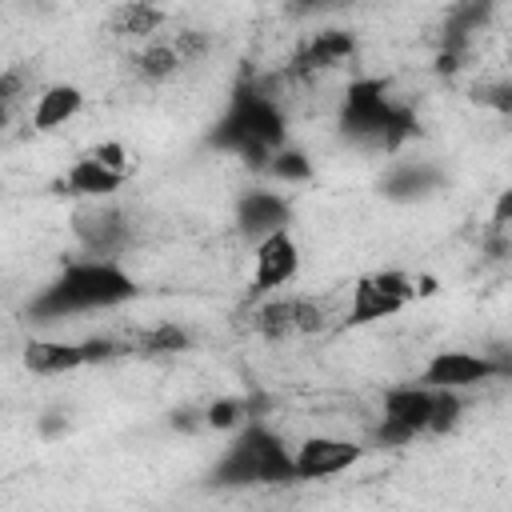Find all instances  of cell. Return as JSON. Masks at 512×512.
Wrapping results in <instances>:
<instances>
[{
  "instance_id": "cell-11",
  "label": "cell",
  "mask_w": 512,
  "mask_h": 512,
  "mask_svg": "<svg viewBox=\"0 0 512 512\" xmlns=\"http://www.w3.org/2000/svg\"><path fill=\"white\" fill-rule=\"evenodd\" d=\"M360 444L344 440V436H308L292 456H296V476L300 480H324V476H340L360 460Z\"/></svg>"
},
{
  "instance_id": "cell-16",
  "label": "cell",
  "mask_w": 512,
  "mask_h": 512,
  "mask_svg": "<svg viewBox=\"0 0 512 512\" xmlns=\"http://www.w3.org/2000/svg\"><path fill=\"white\" fill-rule=\"evenodd\" d=\"M440 184H444V172H440L436 164H428V160H408V164H396V168L384 176L380 192H384L388 200H396V204H412V200H428Z\"/></svg>"
},
{
  "instance_id": "cell-9",
  "label": "cell",
  "mask_w": 512,
  "mask_h": 512,
  "mask_svg": "<svg viewBox=\"0 0 512 512\" xmlns=\"http://www.w3.org/2000/svg\"><path fill=\"white\" fill-rule=\"evenodd\" d=\"M328 320L324 304L308 300V296H276V300H264L256 308V332L268 336V340H288V336H300V332H320Z\"/></svg>"
},
{
  "instance_id": "cell-30",
  "label": "cell",
  "mask_w": 512,
  "mask_h": 512,
  "mask_svg": "<svg viewBox=\"0 0 512 512\" xmlns=\"http://www.w3.org/2000/svg\"><path fill=\"white\" fill-rule=\"evenodd\" d=\"M296 12H320V8H340V4H348V0H288Z\"/></svg>"
},
{
  "instance_id": "cell-25",
  "label": "cell",
  "mask_w": 512,
  "mask_h": 512,
  "mask_svg": "<svg viewBox=\"0 0 512 512\" xmlns=\"http://www.w3.org/2000/svg\"><path fill=\"white\" fill-rule=\"evenodd\" d=\"M172 44H176V52L184 56V64H192V60H200V56L208 52V36H204V32H192V28L180 32Z\"/></svg>"
},
{
  "instance_id": "cell-4",
  "label": "cell",
  "mask_w": 512,
  "mask_h": 512,
  "mask_svg": "<svg viewBox=\"0 0 512 512\" xmlns=\"http://www.w3.org/2000/svg\"><path fill=\"white\" fill-rule=\"evenodd\" d=\"M292 480H300L296 456L264 424H244L232 448L212 468V484L220 488H256V484L268 488V484H292Z\"/></svg>"
},
{
  "instance_id": "cell-14",
  "label": "cell",
  "mask_w": 512,
  "mask_h": 512,
  "mask_svg": "<svg viewBox=\"0 0 512 512\" xmlns=\"http://www.w3.org/2000/svg\"><path fill=\"white\" fill-rule=\"evenodd\" d=\"M492 12H496V0H456L440 20V52L464 56L472 36L492 20Z\"/></svg>"
},
{
  "instance_id": "cell-13",
  "label": "cell",
  "mask_w": 512,
  "mask_h": 512,
  "mask_svg": "<svg viewBox=\"0 0 512 512\" xmlns=\"http://www.w3.org/2000/svg\"><path fill=\"white\" fill-rule=\"evenodd\" d=\"M292 220V204L280 196V192H268V188H252L236 200V224L248 240H264L280 228H288Z\"/></svg>"
},
{
  "instance_id": "cell-26",
  "label": "cell",
  "mask_w": 512,
  "mask_h": 512,
  "mask_svg": "<svg viewBox=\"0 0 512 512\" xmlns=\"http://www.w3.org/2000/svg\"><path fill=\"white\" fill-rule=\"evenodd\" d=\"M92 152H96L100 160H108V164H112L116 172H124V176L132 172V156H128V148H124V144H116V140H108V144H96Z\"/></svg>"
},
{
  "instance_id": "cell-27",
  "label": "cell",
  "mask_w": 512,
  "mask_h": 512,
  "mask_svg": "<svg viewBox=\"0 0 512 512\" xmlns=\"http://www.w3.org/2000/svg\"><path fill=\"white\" fill-rule=\"evenodd\" d=\"M492 228H512V184L492 204Z\"/></svg>"
},
{
  "instance_id": "cell-24",
  "label": "cell",
  "mask_w": 512,
  "mask_h": 512,
  "mask_svg": "<svg viewBox=\"0 0 512 512\" xmlns=\"http://www.w3.org/2000/svg\"><path fill=\"white\" fill-rule=\"evenodd\" d=\"M472 100L500 116H512V80H480L472 88Z\"/></svg>"
},
{
  "instance_id": "cell-18",
  "label": "cell",
  "mask_w": 512,
  "mask_h": 512,
  "mask_svg": "<svg viewBox=\"0 0 512 512\" xmlns=\"http://www.w3.org/2000/svg\"><path fill=\"white\" fill-rule=\"evenodd\" d=\"M84 108V92L76 84H52L36 96V108H32V128L36 132H52V128H64L76 112Z\"/></svg>"
},
{
  "instance_id": "cell-21",
  "label": "cell",
  "mask_w": 512,
  "mask_h": 512,
  "mask_svg": "<svg viewBox=\"0 0 512 512\" xmlns=\"http://www.w3.org/2000/svg\"><path fill=\"white\" fill-rule=\"evenodd\" d=\"M188 340H192V336H188L180 324H160V328H148V332H140L136 340H128V348H136V352H144V356H168V352H184Z\"/></svg>"
},
{
  "instance_id": "cell-23",
  "label": "cell",
  "mask_w": 512,
  "mask_h": 512,
  "mask_svg": "<svg viewBox=\"0 0 512 512\" xmlns=\"http://www.w3.org/2000/svg\"><path fill=\"white\" fill-rule=\"evenodd\" d=\"M204 416H208V428H216V432H232V428L244 424L248 408H244V400L224 396V400H212V404L204 408Z\"/></svg>"
},
{
  "instance_id": "cell-3",
  "label": "cell",
  "mask_w": 512,
  "mask_h": 512,
  "mask_svg": "<svg viewBox=\"0 0 512 512\" xmlns=\"http://www.w3.org/2000/svg\"><path fill=\"white\" fill-rule=\"evenodd\" d=\"M416 132H420V124H416L412 108L400 104L384 80L364 76L344 88V100H340V136L344 140H352L360 148H376V152H396Z\"/></svg>"
},
{
  "instance_id": "cell-28",
  "label": "cell",
  "mask_w": 512,
  "mask_h": 512,
  "mask_svg": "<svg viewBox=\"0 0 512 512\" xmlns=\"http://www.w3.org/2000/svg\"><path fill=\"white\" fill-rule=\"evenodd\" d=\"M200 424H208V416H204L200 408H180V412H172V428H200Z\"/></svg>"
},
{
  "instance_id": "cell-29",
  "label": "cell",
  "mask_w": 512,
  "mask_h": 512,
  "mask_svg": "<svg viewBox=\"0 0 512 512\" xmlns=\"http://www.w3.org/2000/svg\"><path fill=\"white\" fill-rule=\"evenodd\" d=\"M0 96H4V104H16V100H20V72H4Z\"/></svg>"
},
{
  "instance_id": "cell-22",
  "label": "cell",
  "mask_w": 512,
  "mask_h": 512,
  "mask_svg": "<svg viewBox=\"0 0 512 512\" xmlns=\"http://www.w3.org/2000/svg\"><path fill=\"white\" fill-rule=\"evenodd\" d=\"M268 172L276 176V180H288V184H300V180H308L312 176V160L300 152V148H276L272 152V164H268Z\"/></svg>"
},
{
  "instance_id": "cell-5",
  "label": "cell",
  "mask_w": 512,
  "mask_h": 512,
  "mask_svg": "<svg viewBox=\"0 0 512 512\" xmlns=\"http://www.w3.org/2000/svg\"><path fill=\"white\" fill-rule=\"evenodd\" d=\"M500 376H512V348L500 344V348H480V352H468V348H444L436 352L420 380L432 384V388H472V384H484V380H500Z\"/></svg>"
},
{
  "instance_id": "cell-7",
  "label": "cell",
  "mask_w": 512,
  "mask_h": 512,
  "mask_svg": "<svg viewBox=\"0 0 512 512\" xmlns=\"http://www.w3.org/2000/svg\"><path fill=\"white\" fill-rule=\"evenodd\" d=\"M72 232L76 240L84 244L88 256H120L132 240V228H128V216L120 204H112V196L104 200H80L76 212H72Z\"/></svg>"
},
{
  "instance_id": "cell-1",
  "label": "cell",
  "mask_w": 512,
  "mask_h": 512,
  "mask_svg": "<svg viewBox=\"0 0 512 512\" xmlns=\"http://www.w3.org/2000/svg\"><path fill=\"white\" fill-rule=\"evenodd\" d=\"M284 140H288V124L276 96L264 88V80L240 76L224 116L208 132V144L220 152H236L248 168H268L272 152L284 148Z\"/></svg>"
},
{
  "instance_id": "cell-2",
  "label": "cell",
  "mask_w": 512,
  "mask_h": 512,
  "mask_svg": "<svg viewBox=\"0 0 512 512\" xmlns=\"http://www.w3.org/2000/svg\"><path fill=\"white\" fill-rule=\"evenodd\" d=\"M128 300H136V280L112 256H88V260H68L64 272L28 304V316L40 324H56L64 316L120 308Z\"/></svg>"
},
{
  "instance_id": "cell-15",
  "label": "cell",
  "mask_w": 512,
  "mask_h": 512,
  "mask_svg": "<svg viewBox=\"0 0 512 512\" xmlns=\"http://www.w3.org/2000/svg\"><path fill=\"white\" fill-rule=\"evenodd\" d=\"M124 180H128V176L116 172V168H112L108 160H100L96 152H84V156L64 172V188H68L72 196H80V200H104V196H112Z\"/></svg>"
},
{
  "instance_id": "cell-19",
  "label": "cell",
  "mask_w": 512,
  "mask_h": 512,
  "mask_svg": "<svg viewBox=\"0 0 512 512\" xmlns=\"http://www.w3.org/2000/svg\"><path fill=\"white\" fill-rule=\"evenodd\" d=\"M164 24V12L152 4V0H124L112 16V32L128 36V40H140V36H152L156 28Z\"/></svg>"
},
{
  "instance_id": "cell-17",
  "label": "cell",
  "mask_w": 512,
  "mask_h": 512,
  "mask_svg": "<svg viewBox=\"0 0 512 512\" xmlns=\"http://www.w3.org/2000/svg\"><path fill=\"white\" fill-rule=\"evenodd\" d=\"M24 364L36 376H64V372L84 368L88 352H84V340L80 344H72V340H28L24 344Z\"/></svg>"
},
{
  "instance_id": "cell-8",
  "label": "cell",
  "mask_w": 512,
  "mask_h": 512,
  "mask_svg": "<svg viewBox=\"0 0 512 512\" xmlns=\"http://www.w3.org/2000/svg\"><path fill=\"white\" fill-rule=\"evenodd\" d=\"M416 300V284L404 272H372L352 284V304H348V324H372L384 316L404 312Z\"/></svg>"
},
{
  "instance_id": "cell-10",
  "label": "cell",
  "mask_w": 512,
  "mask_h": 512,
  "mask_svg": "<svg viewBox=\"0 0 512 512\" xmlns=\"http://www.w3.org/2000/svg\"><path fill=\"white\" fill-rule=\"evenodd\" d=\"M296 272H300V248H296V240L288 236V228H280V232L256 240V272H252V292H256V296L292 284Z\"/></svg>"
},
{
  "instance_id": "cell-6",
  "label": "cell",
  "mask_w": 512,
  "mask_h": 512,
  "mask_svg": "<svg viewBox=\"0 0 512 512\" xmlns=\"http://www.w3.org/2000/svg\"><path fill=\"white\" fill-rule=\"evenodd\" d=\"M436 400H440V388L432 384H400L384 396V416L376 424V440L384 448L392 444H408L416 440L420 432H432L436 424Z\"/></svg>"
},
{
  "instance_id": "cell-20",
  "label": "cell",
  "mask_w": 512,
  "mask_h": 512,
  "mask_svg": "<svg viewBox=\"0 0 512 512\" xmlns=\"http://www.w3.org/2000/svg\"><path fill=\"white\" fill-rule=\"evenodd\" d=\"M180 64H184V56L176 52L172 40H152V44L136 56V72H140L144 80H168V76L180 72Z\"/></svg>"
},
{
  "instance_id": "cell-12",
  "label": "cell",
  "mask_w": 512,
  "mask_h": 512,
  "mask_svg": "<svg viewBox=\"0 0 512 512\" xmlns=\"http://www.w3.org/2000/svg\"><path fill=\"white\" fill-rule=\"evenodd\" d=\"M352 56H356V36L344 32V28H324V32H316V36L292 56L288 76H292V80H308V76H320V72H328V68L348 64Z\"/></svg>"
}]
</instances>
